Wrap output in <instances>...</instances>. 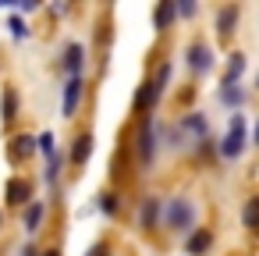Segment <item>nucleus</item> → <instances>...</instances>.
I'll return each instance as SVG.
<instances>
[{
  "label": "nucleus",
  "instance_id": "nucleus-1",
  "mask_svg": "<svg viewBox=\"0 0 259 256\" xmlns=\"http://www.w3.org/2000/svg\"><path fill=\"white\" fill-rule=\"evenodd\" d=\"M170 139H174V146H181V150L202 146V142H206V118H202V114H185V118L170 128Z\"/></svg>",
  "mask_w": 259,
  "mask_h": 256
},
{
  "label": "nucleus",
  "instance_id": "nucleus-2",
  "mask_svg": "<svg viewBox=\"0 0 259 256\" xmlns=\"http://www.w3.org/2000/svg\"><path fill=\"white\" fill-rule=\"evenodd\" d=\"M163 221H167V228H170V231H192V224H195V206H192L185 196H178V199H170V203H167Z\"/></svg>",
  "mask_w": 259,
  "mask_h": 256
},
{
  "label": "nucleus",
  "instance_id": "nucleus-3",
  "mask_svg": "<svg viewBox=\"0 0 259 256\" xmlns=\"http://www.w3.org/2000/svg\"><path fill=\"white\" fill-rule=\"evenodd\" d=\"M241 150H245V118H241V114H231L227 135H224V142H220V153H224L227 160H238Z\"/></svg>",
  "mask_w": 259,
  "mask_h": 256
},
{
  "label": "nucleus",
  "instance_id": "nucleus-4",
  "mask_svg": "<svg viewBox=\"0 0 259 256\" xmlns=\"http://www.w3.org/2000/svg\"><path fill=\"white\" fill-rule=\"evenodd\" d=\"M167 79H170V64L163 61V64L156 68V75L146 82V89L139 93V107H153V103L163 96V89H167Z\"/></svg>",
  "mask_w": 259,
  "mask_h": 256
},
{
  "label": "nucleus",
  "instance_id": "nucleus-5",
  "mask_svg": "<svg viewBox=\"0 0 259 256\" xmlns=\"http://www.w3.org/2000/svg\"><path fill=\"white\" fill-rule=\"evenodd\" d=\"M135 153L142 157V160H153V153H156V135H153V118L146 114L142 121H139V139H135Z\"/></svg>",
  "mask_w": 259,
  "mask_h": 256
},
{
  "label": "nucleus",
  "instance_id": "nucleus-6",
  "mask_svg": "<svg viewBox=\"0 0 259 256\" xmlns=\"http://www.w3.org/2000/svg\"><path fill=\"white\" fill-rule=\"evenodd\" d=\"M188 64H192V71H209L213 68V50L206 43H192L188 47Z\"/></svg>",
  "mask_w": 259,
  "mask_h": 256
},
{
  "label": "nucleus",
  "instance_id": "nucleus-7",
  "mask_svg": "<svg viewBox=\"0 0 259 256\" xmlns=\"http://www.w3.org/2000/svg\"><path fill=\"white\" fill-rule=\"evenodd\" d=\"M4 196H8V203H25V199H32V185L25 181V178H11L8 185H4Z\"/></svg>",
  "mask_w": 259,
  "mask_h": 256
},
{
  "label": "nucleus",
  "instance_id": "nucleus-8",
  "mask_svg": "<svg viewBox=\"0 0 259 256\" xmlns=\"http://www.w3.org/2000/svg\"><path fill=\"white\" fill-rule=\"evenodd\" d=\"M82 61H85V50H82L78 43H68V47H64V71H71V79H78Z\"/></svg>",
  "mask_w": 259,
  "mask_h": 256
},
{
  "label": "nucleus",
  "instance_id": "nucleus-9",
  "mask_svg": "<svg viewBox=\"0 0 259 256\" xmlns=\"http://www.w3.org/2000/svg\"><path fill=\"white\" fill-rule=\"evenodd\" d=\"M174 18H178V4H174V0H160V8L153 11V25L163 32V29H167Z\"/></svg>",
  "mask_w": 259,
  "mask_h": 256
},
{
  "label": "nucleus",
  "instance_id": "nucleus-10",
  "mask_svg": "<svg viewBox=\"0 0 259 256\" xmlns=\"http://www.w3.org/2000/svg\"><path fill=\"white\" fill-rule=\"evenodd\" d=\"M89 153H93V132H82L78 139H75V146H71V164H85L89 160Z\"/></svg>",
  "mask_w": 259,
  "mask_h": 256
},
{
  "label": "nucleus",
  "instance_id": "nucleus-11",
  "mask_svg": "<svg viewBox=\"0 0 259 256\" xmlns=\"http://www.w3.org/2000/svg\"><path fill=\"white\" fill-rule=\"evenodd\" d=\"M156 217H160V199L156 196H146L142 199V210H139V224L142 228H156Z\"/></svg>",
  "mask_w": 259,
  "mask_h": 256
},
{
  "label": "nucleus",
  "instance_id": "nucleus-12",
  "mask_svg": "<svg viewBox=\"0 0 259 256\" xmlns=\"http://www.w3.org/2000/svg\"><path fill=\"white\" fill-rule=\"evenodd\" d=\"M209 245H213V231H209V228H199V231L188 238V245H185V249H188V256H202Z\"/></svg>",
  "mask_w": 259,
  "mask_h": 256
},
{
  "label": "nucleus",
  "instance_id": "nucleus-13",
  "mask_svg": "<svg viewBox=\"0 0 259 256\" xmlns=\"http://www.w3.org/2000/svg\"><path fill=\"white\" fill-rule=\"evenodd\" d=\"M78 96H82V79H68V86H64V118L75 114Z\"/></svg>",
  "mask_w": 259,
  "mask_h": 256
},
{
  "label": "nucleus",
  "instance_id": "nucleus-14",
  "mask_svg": "<svg viewBox=\"0 0 259 256\" xmlns=\"http://www.w3.org/2000/svg\"><path fill=\"white\" fill-rule=\"evenodd\" d=\"M234 22H238V8L231 4V8H220V15H217V32L227 40L231 32H234Z\"/></svg>",
  "mask_w": 259,
  "mask_h": 256
},
{
  "label": "nucleus",
  "instance_id": "nucleus-15",
  "mask_svg": "<svg viewBox=\"0 0 259 256\" xmlns=\"http://www.w3.org/2000/svg\"><path fill=\"white\" fill-rule=\"evenodd\" d=\"M32 150H36V139H32V135H15V139H11V146H8L11 160H22V157H29Z\"/></svg>",
  "mask_w": 259,
  "mask_h": 256
},
{
  "label": "nucleus",
  "instance_id": "nucleus-16",
  "mask_svg": "<svg viewBox=\"0 0 259 256\" xmlns=\"http://www.w3.org/2000/svg\"><path fill=\"white\" fill-rule=\"evenodd\" d=\"M241 71H245V54H231L227 57V71H224V86H234Z\"/></svg>",
  "mask_w": 259,
  "mask_h": 256
},
{
  "label": "nucleus",
  "instance_id": "nucleus-17",
  "mask_svg": "<svg viewBox=\"0 0 259 256\" xmlns=\"http://www.w3.org/2000/svg\"><path fill=\"white\" fill-rule=\"evenodd\" d=\"M0 118H4V121H15V118H18V96H15V89H4V100H0Z\"/></svg>",
  "mask_w": 259,
  "mask_h": 256
},
{
  "label": "nucleus",
  "instance_id": "nucleus-18",
  "mask_svg": "<svg viewBox=\"0 0 259 256\" xmlns=\"http://www.w3.org/2000/svg\"><path fill=\"white\" fill-rule=\"evenodd\" d=\"M39 224H43V203H32L25 210V231L32 235V231H39Z\"/></svg>",
  "mask_w": 259,
  "mask_h": 256
},
{
  "label": "nucleus",
  "instance_id": "nucleus-19",
  "mask_svg": "<svg viewBox=\"0 0 259 256\" xmlns=\"http://www.w3.org/2000/svg\"><path fill=\"white\" fill-rule=\"evenodd\" d=\"M245 228H252V231H259V196H252L248 203H245Z\"/></svg>",
  "mask_w": 259,
  "mask_h": 256
},
{
  "label": "nucleus",
  "instance_id": "nucleus-20",
  "mask_svg": "<svg viewBox=\"0 0 259 256\" xmlns=\"http://www.w3.org/2000/svg\"><path fill=\"white\" fill-rule=\"evenodd\" d=\"M220 100H224V103H231V107H241L245 93H241V89H238V82H234V86H224V89H220Z\"/></svg>",
  "mask_w": 259,
  "mask_h": 256
},
{
  "label": "nucleus",
  "instance_id": "nucleus-21",
  "mask_svg": "<svg viewBox=\"0 0 259 256\" xmlns=\"http://www.w3.org/2000/svg\"><path fill=\"white\" fill-rule=\"evenodd\" d=\"M100 210H103V213H110V217H114V213H121V196L103 192V196H100Z\"/></svg>",
  "mask_w": 259,
  "mask_h": 256
},
{
  "label": "nucleus",
  "instance_id": "nucleus-22",
  "mask_svg": "<svg viewBox=\"0 0 259 256\" xmlns=\"http://www.w3.org/2000/svg\"><path fill=\"white\" fill-rule=\"evenodd\" d=\"M8 29H11V36H15V40H25V36H29V29H25V22H22L18 15H11V18H8Z\"/></svg>",
  "mask_w": 259,
  "mask_h": 256
},
{
  "label": "nucleus",
  "instance_id": "nucleus-23",
  "mask_svg": "<svg viewBox=\"0 0 259 256\" xmlns=\"http://www.w3.org/2000/svg\"><path fill=\"white\" fill-rule=\"evenodd\" d=\"M36 142H39V150H43V153H50V157L57 153V150H54V135H50V132H43V135H39Z\"/></svg>",
  "mask_w": 259,
  "mask_h": 256
},
{
  "label": "nucleus",
  "instance_id": "nucleus-24",
  "mask_svg": "<svg viewBox=\"0 0 259 256\" xmlns=\"http://www.w3.org/2000/svg\"><path fill=\"white\" fill-rule=\"evenodd\" d=\"M85 256H110V245L107 242H96L93 249H85Z\"/></svg>",
  "mask_w": 259,
  "mask_h": 256
},
{
  "label": "nucleus",
  "instance_id": "nucleus-25",
  "mask_svg": "<svg viewBox=\"0 0 259 256\" xmlns=\"http://www.w3.org/2000/svg\"><path fill=\"white\" fill-rule=\"evenodd\" d=\"M178 15H185V18L195 15V4H192V0H181V4H178Z\"/></svg>",
  "mask_w": 259,
  "mask_h": 256
},
{
  "label": "nucleus",
  "instance_id": "nucleus-26",
  "mask_svg": "<svg viewBox=\"0 0 259 256\" xmlns=\"http://www.w3.org/2000/svg\"><path fill=\"white\" fill-rule=\"evenodd\" d=\"M39 4H36V0H22V4H18V11H36Z\"/></svg>",
  "mask_w": 259,
  "mask_h": 256
},
{
  "label": "nucleus",
  "instance_id": "nucleus-27",
  "mask_svg": "<svg viewBox=\"0 0 259 256\" xmlns=\"http://www.w3.org/2000/svg\"><path fill=\"white\" fill-rule=\"evenodd\" d=\"M22 256H39V252H36V245H29V249H25Z\"/></svg>",
  "mask_w": 259,
  "mask_h": 256
},
{
  "label": "nucleus",
  "instance_id": "nucleus-28",
  "mask_svg": "<svg viewBox=\"0 0 259 256\" xmlns=\"http://www.w3.org/2000/svg\"><path fill=\"white\" fill-rule=\"evenodd\" d=\"M39 256H61V249H47V252H39Z\"/></svg>",
  "mask_w": 259,
  "mask_h": 256
},
{
  "label": "nucleus",
  "instance_id": "nucleus-29",
  "mask_svg": "<svg viewBox=\"0 0 259 256\" xmlns=\"http://www.w3.org/2000/svg\"><path fill=\"white\" fill-rule=\"evenodd\" d=\"M252 142L259 146V121H255V132H252Z\"/></svg>",
  "mask_w": 259,
  "mask_h": 256
},
{
  "label": "nucleus",
  "instance_id": "nucleus-30",
  "mask_svg": "<svg viewBox=\"0 0 259 256\" xmlns=\"http://www.w3.org/2000/svg\"><path fill=\"white\" fill-rule=\"evenodd\" d=\"M255 86H259V82H255Z\"/></svg>",
  "mask_w": 259,
  "mask_h": 256
}]
</instances>
